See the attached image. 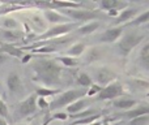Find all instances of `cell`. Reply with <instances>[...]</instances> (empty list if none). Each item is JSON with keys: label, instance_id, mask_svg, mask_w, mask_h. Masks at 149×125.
<instances>
[{"label": "cell", "instance_id": "cell-1", "mask_svg": "<svg viewBox=\"0 0 149 125\" xmlns=\"http://www.w3.org/2000/svg\"><path fill=\"white\" fill-rule=\"evenodd\" d=\"M30 66L31 70L34 72V81L41 82L43 87L52 89L62 81L63 68L56 63V60L38 57L31 63Z\"/></svg>", "mask_w": 149, "mask_h": 125}, {"label": "cell", "instance_id": "cell-2", "mask_svg": "<svg viewBox=\"0 0 149 125\" xmlns=\"http://www.w3.org/2000/svg\"><path fill=\"white\" fill-rule=\"evenodd\" d=\"M86 95V90L85 89H71L67 91H60L58 97H55L51 102L49 103V110L50 111H56L60 108H65L73 102L81 99Z\"/></svg>", "mask_w": 149, "mask_h": 125}, {"label": "cell", "instance_id": "cell-3", "mask_svg": "<svg viewBox=\"0 0 149 125\" xmlns=\"http://www.w3.org/2000/svg\"><path fill=\"white\" fill-rule=\"evenodd\" d=\"M143 39H144V35L139 33H135V31H130V33L123 34L119 38V42H118V48L120 51V54L123 56H127L135 47L141 43Z\"/></svg>", "mask_w": 149, "mask_h": 125}, {"label": "cell", "instance_id": "cell-4", "mask_svg": "<svg viewBox=\"0 0 149 125\" xmlns=\"http://www.w3.org/2000/svg\"><path fill=\"white\" fill-rule=\"evenodd\" d=\"M77 26L76 22H68V23H60V25H55L52 28L47 29L45 33H42L41 35H38L36 38V41L38 42H43V41H51L55 38H60L64 37L65 34L71 33L74 28Z\"/></svg>", "mask_w": 149, "mask_h": 125}, {"label": "cell", "instance_id": "cell-5", "mask_svg": "<svg viewBox=\"0 0 149 125\" xmlns=\"http://www.w3.org/2000/svg\"><path fill=\"white\" fill-rule=\"evenodd\" d=\"M62 15H64L65 17L72 18L74 21L79 22H84V21H94L95 18H100L102 16L101 12H95L92 9H84V8H79V9H65L62 10Z\"/></svg>", "mask_w": 149, "mask_h": 125}, {"label": "cell", "instance_id": "cell-6", "mask_svg": "<svg viewBox=\"0 0 149 125\" xmlns=\"http://www.w3.org/2000/svg\"><path fill=\"white\" fill-rule=\"evenodd\" d=\"M123 95H124L123 85L118 81H114L110 85H107V86L102 87L101 91L97 94L95 99L97 100H115L118 98L123 97Z\"/></svg>", "mask_w": 149, "mask_h": 125}, {"label": "cell", "instance_id": "cell-7", "mask_svg": "<svg viewBox=\"0 0 149 125\" xmlns=\"http://www.w3.org/2000/svg\"><path fill=\"white\" fill-rule=\"evenodd\" d=\"M37 111V95H29L24 100L18 103L17 108H16V115L18 117H28V116L36 113Z\"/></svg>", "mask_w": 149, "mask_h": 125}, {"label": "cell", "instance_id": "cell-8", "mask_svg": "<svg viewBox=\"0 0 149 125\" xmlns=\"http://www.w3.org/2000/svg\"><path fill=\"white\" fill-rule=\"evenodd\" d=\"M5 85H7L8 91L12 95H21L25 91V87H24L22 79H21L20 74L17 72H9L7 76V81H5Z\"/></svg>", "mask_w": 149, "mask_h": 125}, {"label": "cell", "instance_id": "cell-9", "mask_svg": "<svg viewBox=\"0 0 149 125\" xmlns=\"http://www.w3.org/2000/svg\"><path fill=\"white\" fill-rule=\"evenodd\" d=\"M94 79H95L98 86L105 87V86H107V85H110L111 82L115 81L116 74L113 69L102 66V68L97 69V72H95V74H94Z\"/></svg>", "mask_w": 149, "mask_h": 125}, {"label": "cell", "instance_id": "cell-10", "mask_svg": "<svg viewBox=\"0 0 149 125\" xmlns=\"http://www.w3.org/2000/svg\"><path fill=\"white\" fill-rule=\"evenodd\" d=\"M123 35V28L122 26H114L107 30H105L102 34L98 35V41L102 43H114L119 41V38Z\"/></svg>", "mask_w": 149, "mask_h": 125}, {"label": "cell", "instance_id": "cell-11", "mask_svg": "<svg viewBox=\"0 0 149 125\" xmlns=\"http://www.w3.org/2000/svg\"><path fill=\"white\" fill-rule=\"evenodd\" d=\"M43 16L45 21L49 23H56V25H60V23H68L70 22V18L65 17L62 13L55 12L54 9H43Z\"/></svg>", "mask_w": 149, "mask_h": 125}, {"label": "cell", "instance_id": "cell-12", "mask_svg": "<svg viewBox=\"0 0 149 125\" xmlns=\"http://www.w3.org/2000/svg\"><path fill=\"white\" fill-rule=\"evenodd\" d=\"M144 115H149V103H140L136 107H134L132 110L123 112V117L127 120H132L135 117H139V116H144Z\"/></svg>", "mask_w": 149, "mask_h": 125}, {"label": "cell", "instance_id": "cell-13", "mask_svg": "<svg viewBox=\"0 0 149 125\" xmlns=\"http://www.w3.org/2000/svg\"><path fill=\"white\" fill-rule=\"evenodd\" d=\"M137 106V100L136 99H132V98H127V97H120L118 99H115L113 102V107L116 108V110H120V111H127L132 110L134 107Z\"/></svg>", "mask_w": 149, "mask_h": 125}, {"label": "cell", "instance_id": "cell-14", "mask_svg": "<svg viewBox=\"0 0 149 125\" xmlns=\"http://www.w3.org/2000/svg\"><path fill=\"white\" fill-rule=\"evenodd\" d=\"M128 3L122 1V0H102L100 3V7L105 10H124L128 8Z\"/></svg>", "mask_w": 149, "mask_h": 125}, {"label": "cell", "instance_id": "cell-15", "mask_svg": "<svg viewBox=\"0 0 149 125\" xmlns=\"http://www.w3.org/2000/svg\"><path fill=\"white\" fill-rule=\"evenodd\" d=\"M137 16H139V10H137L136 8H127V9L122 10V12L119 13V16L115 18V23H116V26L120 25V23H126V22L128 23V21L131 22Z\"/></svg>", "mask_w": 149, "mask_h": 125}, {"label": "cell", "instance_id": "cell-16", "mask_svg": "<svg viewBox=\"0 0 149 125\" xmlns=\"http://www.w3.org/2000/svg\"><path fill=\"white\" fill-rule=\"evenodd\" d=\"M0 51L4 52L8 56H13V57H17V59H21V57L24 56L22 50L16 47L15 44H10V43H1L0 44Z\"/></svg>", "mask_w": 149, "mask_h": 125}, {"label": "cell", "instance_id": "cell-17", "mask_svg": "<svg viewBox=\"0 0 149 125\" xmlns=\"http://www.w3.org/2000/svg\"><path fill=\"white\" fill-rule=\"evenodd\" d=\"M101 23L100 21H90V22H86L84 23L82 26L77 28V34L79 35H89V34H93L97 29H100Z\"/></svg>", "mask_w": 149, "mask_h": 125}, {"label": "cell", "instance_id": "cell-18", "mask_svg": "<svg viewBox=\"0 0 149 125\" xmlns=\"http://www.w3.org/2000/svg\"><path fill=\"white\" fill-rule=\"evenodd\" d=\"M0 35L5 41V43H10V44H12V42H17L22 39V33L20 30H4L3 29Z\"/></svg>", "mask_w": 149, "mask_h": 125}, {"label": "cell", "instance_id": "cell-19", "mask_svg": "<svg viewBox=\"0 0 149 125\" xmlns=\"http://www.w3.org/2000/svg\"><path fill=\"white\" fill-rule=\"evenodd\" d=\"M86 107H88V100L81 98V99L73 102L72 104H70L68 107H65V110H67V112L71 113V115H76V113H80V112H82V111H85Z\"/></svg>", "mask_w": 149, "mask_h": 125}, {"label": "cell", "instance_id": "cell-20", "mask_svg": "<svg viewBox=\"0 0 149 125\" xmlns=\"http://www.w3.org/2000/svg\"><path fill=\"white\" fill-rule=\"evenodd\" d=\"M139 65L149 73V42L141 47V51L139 54Z\"/></svg>", "mask_w": 149, "mask_h": 125}, {"label": "cell", "instance_id": "cell-21", "mask_svg": "<svg viewBox=\"0 0 149 125\" xmlns=\"http://www.w3.org/2000/svg\"><path fill=\"white\" fill-rule=\"evenodd\" d=\"M1 26L4 28V30H18L20 28V23L16 18L7 16V17H3L1 20Z\"/></svg>", "mask_w": 149, "mask_h": 125}, {"label": "cell", "instance_id": "cell-22", "mask_svg": "<svg viewBox=\"0 0 149 125\" xmlns=\"http://www.w3.org/2000/svg\"><path fill=\"white\" fill-rule=\"evenodd\" d=\"M85 52V44L84 43H76L73 44L72 47H70L67 51V55L65 56H70V57H79L80 55H82Z\"/></svg>", "mask_w": 149, "mask_h": 125}, {"label": "cell", "instance_id": "cell-23", "mask_svg": "<svg viewBox=\"0 0 149 125\" xmlns=\"http://www.w3.org/2000/svg\"><path fill=\"white\" fill-rule=\"evenodd\" d=\"M60 90L59 89H49V87H37L36 89V95L38 98H47V97H52L55 94H59Z\"/></svg>", "mask_w": 149, "mask_h": 125}, {"label": "cell", "instance_id": "cell-24", "mask_svg": "<svg viewBox=\"0 0 149 125\" xmlns=\"http://www.w3.org/2000/svg\"><path fill=\"white\" fill-rule=\"evenodd\" d=\"M149 22V9L145 10L144 13L139 15L136 18L131 21V22L127 23V26H139V25H143V23H148Z\"/></svg>", "mask_w": 149, "mask_h": 125}, {"label": "cell", "instance_id": "cell-25", "mask_svg": "<svg viewBox=\"0 0 149 125\" xmlns=\"http://www.w3.org/2000/svg\"><path fill=\"white\" fill-rule=\"evenodd\" d=\"M77 84L82 87V89H89L93 85V79L88 76L86 73H80L77 76Z\"/></svg>", "mask_w": 149, "mask_h": 125}, {"label": "cell", "instance_id": "cell-26", "mask_svg": "<svg viewBox=\"0 0 149 125\" xmlns=\"http://www.w3.org/2000/svg\"><path fill=\"white\" fill-rule=\"evenodd\" d=\"M97 120H101V113H97V115H92V116H88V117L84 119H79V120H74L71 125H90L92 123Z\"/></svg>", "mask_w": 149, "mask_h": 125}, {"label": "cell", "instance_id": "cell-27", "mask_svg": "<svg viewBox=\"0 0 149 125\" xmlns=\"http://www.w3.org/2000/svg\"><path fill=\"white\" fill-rule=\"evenodd\" d=\"M56 61L62 63L64 66H68V68H73V66L79 65V60L76 57H70V56H59L56 59Z\"/></svg>", "mask_w": 149, "mask_h": 125}, {"label": "cell", "instance_id": "cell-28", "mask_svg": "<svg viewBox=\"0 0 149 125\" xmlns=\"http://www.w3.org/2000/svg\"><path fill=\"white\" fill-rule=\"evenodd\" d=\"M98 59H101V51L97 48V47H93V48H90L89 52H88L86 60L89 63H93V61H97Z\"/></svg>", "mask_w": 149, "mask_h": 125}, {"label": "cell", "instance_id": "cell-29", "mask_svg": "<svg viewBox=\"0 0 149 125\" xmlns=\"http://www.w3.org/2000/svg\"><path fill=\"white\" fill-rule=\"evenodd\" d=\"M148 124H149V115L135 117L132 120H130V123H128V125H148Z\"/></svg>", "mask_w": 149, "mask_h": 125}, {"label": "cell", "instance_id": "cell-30", "mask_svg": "<svg viewBox=\"0 0 149 125\" xmlns=\"http://www.w3.org/2000/svg\"><path fill=\"white\" fill-rule=\"evenodd\" d=\"M67 119H68V115H67V113L58 112V113H55L52 117H50V120H47L46 123H45V125H47L49 123H51V121H54V120H67Z\"/></svg>", "mask_w": 149, "mask_h": 125}, {"label": "cell", "instance_id": "cell-31", "mask_svg": "<svg viewBox=\"0 0 149 125\" xmlns=\"http://www.w3.org/2000/svg\"><path fill=\"white\" fill-rule=\"evenodd\" d=\"M101 89H102V87L98 86L97 84H93L92 86L89 87V90H86V95H89V97H93V95L98 94V93L101 91Z\"/></svg>", "mask_w": 149, "mask_h": 125}, {"label": "cell", "instance_id": "cell-32", "mask_svg": "<svg viewBox=\"0 0 149 125\" xmlns=\"http://www.w3.org/2000/svg\"><path fill=\"white\" fill-rule=\"evenodd\" d=\"M42 17H43V16H42ZM41 16H37V15H34L33 16V21H34V23H36V25H38L39 28H42V29H45L46 28V21H45V18H42Z\"/></svg>", "mask_w": 149, "mask_h": 125}, {"label": "cell", "instance_id": "cell-33", "mask_svg": "<svg viewBox=\"0 0 149 125\" xmlns=\"http://www.w3.org/2000/svg\"><path fill=\"white\" fill-rule=\"evenodd\" d=\"M41 110H47L49 108V102L46 100V98H37V108Z\"/></svg>", "mask_w": 149, "mask_h": 125}, {"label": "cell", "instance_id": "cell-34", "mask_svg": "<svg viewBox=\"0 0 149 125\" xmlns=\"http://www.w3.org/2000/svg\"><path fill=\"white\" fill-rule=\"evenodd\" d=\"M31 57H33V55H30V54H26V55H24L22 57H21V63L22 64H26V63H29L31 60Z\"/></svg>", "mask_w": 149, "mask_h": 125}, {"label": "cell", "instance_id": "cell-35", "mask_svg": "<svg viewBox=\"0 0 149 125\" xmlns=\"http://www.w3.org/2000/svg\"><path fill=\"white\" fill-rule=\"evenodd\" d=\"M8 59H9V56H8V55H5L4 52L0 51V65H1V64H4V63H7Z\"/></svg>", "mask_w": 149, "mask_h": 125}, {"label": "cell", "instance_id": "cell-36", "mask_svg": "<svg viewBox=\"0 0 149 125\" xmlns=\"http://www.w3.org/2000/svg\"><path fill=\"white\" fill-rule=\"evenodd\" d=\"M119 13H120V12H118V10H107V15L109 16H110V17H118V16H119Z\"/></svg>", "mask_w": 149, "mask_h": 125}, {"label": "cell", "instance_id": "cell-37", "mask_svg": "<svg viewBox=\"0 0 149 125\" xmlns=\"http://www.w3.org/2000/svg\"><path fill=\"white\" fill-rule=\"evenodd\" d=\"M0 125H9V124H8V121L5 120V119L0 117Z\"/></svg>", "mask_w": 149, "mask_h": 125}, {"label": "cell", "instance_id": "cell-38", "mask_svg": "<svg viewBox=\"0 0 149 125\" xmlns=\"http://www.w3.org/2000/svg\"><path fill=\"white\" fill-rule=\"evenodd\" d=\"M101 124H102V121H101V120H97V121H94V123H92L90 125H101Z\"/></svg>", "mask_w": 149, "mask_h": 125}, {"label": "cell", "instance_id": "cell-39", "mask_svg": "<svg viewBox=\"0 0 149 125\" xmlns=\"http://www.w3.org/2000/svg\"><path fill=\"white\" fill-rule=\"evenodd\" d=\"M3 91V81H1V78H0V93Z\"/></svg>", "mask_w": 149, "mask_h": 125}, {"label": "cell", "instance_id": "cell-40", "mask_svg": "<svg viewBox=\"0 0 149 125\" xmlns=\"http://www.w3.org/2000/svg\"><path fill=\"white\" fill-rule=\"evenodd\" d=\"M101 125H110V124H109L107 121H102V124H101Z\"/></svg>", "mask_w": 149, "mask_h": 125}, {"label": "cell", "instance_id": "cell-41", "mask_svg": "<svg viewBox=\"0 0 149 125\" xmlns=\"http://www.w3.org/2000/svg\"><path fill=\"white\" fill-rule=\"evenodd\" d=\"M147 28H148V29H149V22H148V23H147Z\"/></svg>", "mask_w": 149, "mask_h": 125}, {"label": "cell", "instance_id": "cell-42", "mask_svg": "<svg viewBox=\"0 0 149 125\" xmlns=\"http://www.w3.org/2000/svg\"><path fill=\"white\" fill-rule=\"evenodd\" d=\"M20 125H28V124H20Z\"/></svg>", "mask_w": 149, "mask_h": 125}]
</instances>
